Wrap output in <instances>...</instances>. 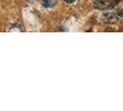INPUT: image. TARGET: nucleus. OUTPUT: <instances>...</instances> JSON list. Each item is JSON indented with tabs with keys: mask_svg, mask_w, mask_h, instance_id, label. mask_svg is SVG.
I'll return each mask as SVG.
<instances>
[{
	"mask_svg": "<svg viewBox=\"0 0 123 111\" xmlns=\"http://www.w3.org/2000/svg\"><path fill=\"white\" fill-rule=\"evenodd\" d=\"M117 17L123 18V8H120V9H118V10H117Z\"/></svg>",
	"mask_w": 123,
	"mask_h": 111,
	"instance_id": "4",
	"label": "nucleus"
},
{
	"mask_svg": "<svg viewBox=\"0 0 123 111\" xmlns=\"http://www.w3.org/2000/svg\"><path fill=\"white\" fill-rule=\"evenodd\" d=\"M118 0H94L93 6L98 9H107L117 5Z\"/></svg>",
	"mask_w": 123,
	"mask_h": 111,
	"instance_id": "1",
	"label": "nucleus"
},
{
	"mask_svg": "<svg viewBox=\"0 0 123 111\" xmlns=\"http://www.w3.org/2000/svg\"><path fill=\"white\" fill-rule=\"evenodd\" d=\"M42 4L45 7H49L53 6V1L52 0H42Z\"/></svg>",
	"mask_w": 123,
	"mask_h": 111,
	"instance_id": "3",
	"label": "nucleus"
},
{
	"mask_svg": "<svg viewBox=\"0 0 123 111\" xmlns=\"http://www.w3.org/2000/svg\"><path fill=\"white\" fill-rule=\"evenodd\" d=\"M101 20H102L104 23L112 24V23H115L117 20V17L115 13L106 12V13H104V14L101 16Z\"/></svg>",
	"mask_w": 123,
	"mask_h": 111,
	"instance_id": "2",
	"label": "nucleus"
},
{
	"mask_svg": "<svg viewBox=\"0 0 123 111\" xmlns=\"http://www.w3.org/2000/svg\"><path fill=\"white\" fill-rule=\"evenodd\" d=\"M75 0H65V2L66 3H68V4H71V3H73Z\"/></svg>",
	"mask_w": 123,
	"mask_h": 111,
	"instance_id": "5",
	"label": "nucleus"
}]
</instances>
